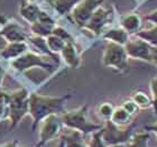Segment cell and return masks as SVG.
Here are the masks:
<instances>
[{"mask_svg": "<svg viewBox=\"0 0 157 147\" xmlns=\"http://www.w3.org/2000/svg\"><path fill=\"white\" fill-rule=\"evenodd\" d=\"M72 95L67 93L62 97H49V95H42L38 93H32L28 98L29 110L28 114L33 119L32 122V130L35 131L40 121L44 118L51 114H62L65 112L66 102L71 99Z\"/></svg>", "mask_w": 157, "mask_h": 147, "instance_id": "cell-1", "label": "cell"}, {"mask_svg": "<svg viewBox=\"0 0 157 147\" xmlns=\"http://www.w3.org/2000/svg\"><path fill=\"white\" fill-rule=\"evenodd\" d=\"M28 91L26 89H18L15 91H3V103L8 111V118L10 121L9 131H13L26 114H28Z\"/></svg>", "mask_w": 157, "mask_h": 147, "instance_id": "cell-2", "label": "cell"}, {"mask_svg": "<svg viewBox=\"0 0 157 147\" xmlns=\"http://www.w3.org/2000/svg\"><path fill=\"white\" fill-rule=\"evenodd\" d=\"M63 125L70 130H75L82 135L92 134L101 129L103 125L94 124L88 119V106L84 105L78 109L65 111L61 114Z\"/></svg>", "mask_w": 157, "mask_h": 147, "instance_id": "cell-3", "label": "cell"}, {"mask_svg": "<svg viewBox=\"0 0 157 147\" xmlns=\"http://www.w3.org/2000/svg\"><path fill=\"white\" fill-rule=\"evenodd\" d=\"M59 64V61L57 60H54L46 55H39V54L28 52V51L21 56L11 61V66L18 72H25L33 68H40L47 72L52 73L54 72V70Z\"/></svg>", "mask_w": 157, "mask_h": 147, "instance_id": "cell-4", "label": "cell"}, {"mask_svg": "<svg viewBox=\"0 0 157 147\" xmlns=\"http://www.w3.org/2000/svg\"><path fill=\"white\" fill-rule=\"evenodd\" d=\"M136 125L131 122L126 128H121L115 125L111 120L105 121L102 126V139L107 146L115 144H127L134 135Z\"/></svg>", "mask_w": 157, "mask_h": 147, "instance_id": "cell-5", "label": "cell"}, {"mask_svg": "<svg viewBox=\"0 0 157 147\" xmlns=\"http://www.w3.org/2000/svg\"><path fill=\"white\" fill-rule=\"evenodd\" d=\"M102 63L119 73L124 72L128 68V55L122 45L108 42L102 55Z\"/></svg>", "mask_w": 157, "mask_h": 147, "instance_id": "cell-6", "label": "cell"}, {"mask_svg": "<svg viewBox=\"0 0 157 147\" xmlns=\"http://www.w3.org/2000/svg\"><path fill=\"white\" fill-rule=\"evenodd\" d=\"M40 126V131H39V141L35 147H43L48 141L56 138L61 133L64 127V125L61 119V114H51L48 117L44 118Z\"/></svg>", "mask_w": 157, "mask_h": 147, "instance_id": "cell-7", "label": "cell"}, {"mask_svg": "<svg viewBox=\"0 0 157 147\" xmlns=\"http://www.w3.org/2000/svg\"><path fill=\"white\" fill-rule=\"evenodd\" d=\"M102 3L103 0H80L70 13L72 21L80 28H83L88 24L93 13L102 6Z\"/></svg>", "mask_w": 157, "mask_h": 147, "instance_id": "cell-8", "label": "cell"}, {"mask_svg": "<svg viewBox=\"0 0 157 147\" xmlns=\"http://www.w3.org/2000/svg\"><path fill=\"white\" fill-rule=\"evenodd\" d=\"M113 8L109 7V8H105V7L100 6L98 9L95 10L88 24L83 27V29H86L89 32H91L95 35V36H100L105 29V27L110 24L113 19Z\"/></svg>", "mask_w": 157, "mask_h": 147, "instance_id": "cell-9", "label": "cell"}, {"mask_svg": "<svg viewBox=\"0 0 157 147\" xmlns=\"http://www.w3.org/2000/svg\"><path fill=\"white\" fill-rule=\"evenodd\" d=\"M124 47L126 49L128 57L135 60H141V61H146V62H151L153 46H151L143 39L138 38L136 36H135V38H129Z\"/></svg>", "mask_w": 157, "mask_h": 147, "instance_id": "cell-10", "label": "cell"}, {"mask_svg": "<svg viewBox=\"0 0 157 147\" xmlns=\"http://www.w3.org/2000/svg\"><path fill=\"white\" fill-rule=\"evenodd\" d=\"M0 35L8 43L26 42L27 39V35L24 33L23 27L16 21H9V20H7L3 24L2 28L0 30Z\"/></svg>", "mask_w": 157, "mask_h": 147, "instance_id": "cell-11", "label": "cell"}, {"mask_svg": "<svg viewBox=\"0 0 157 147\" xmlns=\"http://www.w3.org/2000/svg\"><path fill=\"white\" fill-rule=\"evenodd\" d=\"M61 57L63 59V61L65 62V64L69 68L72 69H78L80 64H81V59H80V54L78 52L74 42L66 43L64 48L62 49V52L59 53Z\"/></svg>", "mask_w": 157, "mask_h": 147, "instance_id": "cell-12", "label": "cell"}, {"mask_svg": "<svg viewBox=\"0 0 157 147\" xmlns=\"http://www.w3.org/2000/svg\"><path fill=\"white\" fill-rule=\"evenodd\" d=\"M28 51L26 42L8 43L7 46L0 52V56L5 60H15Z\"/></svg>", "mask_w": 157, "mask_h": 147, "instance_id": "cell-13", "label": "cell"}, {"mask_svg": "<svg viewBox=\"0 0 157 147\" xmlns=\"http://www.w3.org/2000/svg\"><path fill=\"white\" fill-rule=\"evenodd\" d=\"M121 28L127 32L129 35H135L140 30L141 19L137 14H128L124 15L120 20Z\"/></svg>", "mask_w": 157, "mask_h": 147, "instance_id": "cell-14", "label": "cell"}, {"mask_svg": "<svg viewBox=\"0 0 157 147\" xmlns=\"http://www.w3.org/2000/svg\"><path fill=\"white\" fill-rule=\"evenodd\" d=\"M40 10L42 9L35 2H25V1H21V3H20L19 6V13L21 15V17L25 20H27L30 25L37 21Z\"/></svg>", "mask_w": 157, "mask_h": 147, "instance_id": "cell-15", "label": "cell"}, {"mask_svg": "<svg viewBox=\"0 0 157 147\" xmlns=\"http://www.w3.org/2000/svg\"><path fill=\"white\" fill-rule=\"evenodd\" d=\"M102 38L107 39L108 42H112L124 46L126 43L128 42V39L130 38V35L127 32H124L121 27H119V28H111V29L105 32L102 34Z\"/></svg>", "mask_w": 157, "mask_h": 147, "instance_id": "cell-16", "label": "cell"}, {"mask_svg": "<svg viewBox=\"0 0 157 147\" xmlns=\"http://www.w3.org/2000/svg\"><path fill=\"white\" fill-rule=\"evenodd\" d=\"M64 141V147H88V144L83 139V135L75 130H70L61 136Z\"/></svg>", "mask_w": 157, "mask_h": 147, "instance_id": "cell-17", "label": "cell"}, {"mask_svg": "<svg viewBox=\"0 0 157 147\" xmlns=\"http://www.w3.org/2000/svg\"><path fill=\"white\" fill-rule=\"evenodd\" d=\"M47 1L56 13L63 16L71 13L80 0H47Z\"/></svg>", "mask_w": 157, "mask_h": 147, "instance_id": "cell-18", "label": "cell"}, {"mask_svg": "<svg viewBox=\"0 0 157 147\" xmlns=\"http://www.w3.org/2000/svg\"><path fill=\"white\" fill-rule=\"evenodd\" d=\"M132 118L134 116H131L124 110L122 107H116L115 110H113V114H112L110 120L113 122L115 125L119 126V127H122V126H128L132 122Z\"/></svg>", "mask_w": 157, "mask_h": 147, "instance_id": "cell-19", "label": "cell"}, {"mask_svg": "<svg viewBox=\"0 0 157 147\" xmlns=\"http://www.w3.org/2000/svg\"><path fill=\"white\" fill-rule=\"evenodd\" d=\"M29 41H30V43H32V44H33L37 49H38L39 52L42 53L43 55L49 56V57H52V59L59 61V56L56 55V54H53V53L49 51L48 46H47V43H46L45 37H39V36H35V35H34V36L29 37Z\"/></svg>", "mask_w": 157, "mask_h": 147, "instance_id": "cell-20", "label": "cell"}, {"mask_svg": "<svg viewBox=\"0 0 157 147\" xmlns=\"http://www.w3.org/2000/svg\"><path fill=\"white\" fill-rule=\"evenodd\" d=\"M149 139H151V134L149 131H143V133H137L134 134L130 141H128L127 147H149Z\"/></svg>", "mask_w": 157, "mask_h": 147, "instance_id": "cell-21", "label": "cell"}, {"mask_svg": "<svg viewBox=\"0 0 157 147\" xmlns=\"http://www.w3.org/2000/svg\"><path fill=\"white\" fill-rule=\"evenodd\" d=\"M56 25H51V24H46V23H40V21H36L30 25V29L33 32V34L35 36L39 37H47L49 35H52L53 28L55 27Z\"/></svg>", "mask_w": 157, "mask_h": 147, "instance_id": "cell-22", "label": "cell"}, {"mask_svg": "<svg viewBox=\"0 0 157 147\" xmlns=\"http://www.w3.org/2000/svg\"><path fill=\"white\" fill-rule=\"evenodd\" d=\"M135 36L143 39L146 43H148L151 46L155 47V46H157V26L151 27V28H147V29L139 30L138 33L135 34Z\"/></svg>", "mask_w": 157, "mask_h": 147, "instance_id": "cell-23", "label": "cell"}, {"mask_svg": "<svg viewBox=\"0 0 157 147\" xmlns=\"http://www.w3.org/2000/svg\"><path fill=\"white\" fill-rule=\"evenodd\" d=\"M131 100L137 105L139 109H148L151 107V98L144 91L135 92L131 97Z\"/></svg>", "mask_w": 157, "mask_h": 147, "instance_id": "cell-24", "label": "cell"}, {"mask_svg": "<svg viewBox=\"0 0 157 147\" xmlns=\"http://www.w3.org/2000/svg\"><path fill=\"white\" fill-rule=\"evenodd\" d=\"M46 43H47V46H48L49 51L53 53V54H59V53L62 52V49L64 48L66 43L61 39L59 37L55 36V35H49V36L46 37Z\"/></svg>", "mask_w": 157, "mask_h": 147, "instance_id": "cell-25", "label": "cell"}, {"mask_svg": "<svg viewBox=\"0 0 157 147\" xmlns=\"http://www.w3.org/2000/svg\"><path fill=\"white\" fill-rule=\"evenodd\" d=\"M115 108L116 107L112 105L111 102H102L97 108V114H98V116L101 118L102 120H110Z\"/></svg>", "mask_w": 157, "mask_h": 147, "instance_id": "cell-26", "label": "cell"}, {"mask_svg": "<svg viewBox=\"0 0 157 147\" xmlns=\"http://www.w3.org/2000/svg\"><path fill=\"white\" fill-rule=\"evenodd\" d=\"M101 129H99V130L92 133L91 139H90V141H89L88 147H107L105 143L103 141V139H102V130Z\"/></svg>", "mask_w": 157, "mask_h": 147, "instance_id": "cell-27", "label": "cell"}, {"mask_svg": "<svg viewBox=\"0 0 157 147\" xmlns=\"http://www.w3.org/2000/svg\"><path fill=\"white\" fill-rule=\"evenodd\" d=\"M52 35H55V36L59 37V38L63 39L65 43L74 42L72 35H71L65 28H63V27H61V26L54 27V28H53V32H52Z\"/></svg>", "mask_w": 157, "mask_h": 147, "instance_id": "cell-28", "label": "cell"}, {"mask_svg": "<svg viewBox=\"0 0 157 147\" xmlns=\"http://www.w3.org/2000/svg\"><path fill=\"white\" fill-rule=\"evenodd\" d=\"M151 107L154 108V111L156 112L157 116V76L151 79Z\"/></svg>", "mask_w": 157, "mask_h": 147, "instance_id": "cell-29", "label": "cell"}, {"mask_svg": "<svg viewBox=\"0 0 157 147\" xmlns=\"http://www.w3.org/2000/svg\"><path fill=\"white\" fill-rule=\"evenodd\" d=\"M120 107H122V108L127 111L129 114H131V116H135L136 114H138V111L140 110V109L137 107V105H136L131 99H128V100L124 101L120 105Z\"/></svg>", "mask_w": 157, "mask_h": 147, "instance_id": "cell-30", "label": "cell"}, {"mask_svg": "<svg viewBox=\"0 0 157 147\" xmlns=\"http://www.w3.org/2000/svg\"><path fill=\"white\" fill-rule=\"evenodd\" d=\"M145 20L151 21V23L155 24V26H157V9L154 10V11H151V13H149L148 15H146V16H145Z\"/></svg>", "mask_w": 157, "mask_h": 147, "instance_id": "cell-31", "label": "cell"}, {"mask_svg": "<svg viewBox=\"0 0 157 147\" xmlns=\"http://www.w3.org/2000/svg\"><path fill=\"white\" fill-rule=\"evenodd\" d=\"M0 147H21V146H20L19 141L15 139V141H10V143H6V144L0 145Z\"/></svg>", "mask_w": 157, "mask_h": 147, "instance_id": "cell-32", "label": "cell"}, {"mask_svg": "<svg viewBox=\"0 0 157 147\" xmlns=\"http://www.w3.org/2000/svg\"><path fill=\"white\" fill-rule=\"evenodd\" d=\"M144 128L146 131H153V133H155L157 136V122L154 125H147V126H145Z\"/></svg>", "mask_w": 157, "mask_h": 147, "instance_id": "cell-33", "label": "cell"}, {"mask_svg": "<svg viewBox=\"0 0 157 147\" xmlns=\"http://www.w3.org/2000/svg\"><path fill=\"white\" fill-rule=\"evenodd\" d=\"M151 62L157 66V46L153 47L151 49Z\"/></svg>", "mask_w": 157, "mask_h": 147, "instance_id": "cell-34", "label": "cell"}, {"mask_svg": "<svg viewBox=\"0 0 157 147\" xmlns=\"http://www.w3.org/2000/svg\"><path fill=\"white\" fill-rule=\"evenodd\" d=\"M5 74H6V70H5V68L2 66V64L0 63V87L2 84L3 79H5Z\"/></svg>", "mask_w": 157, "mask_h": 147, "instance_id": "cell-35", "label": "cell"}, {"mask_svg": "<svg viewBox=\"0 0 157 147\" xmlns=\"http://www.w3.org/2000/svg\"><path fill=\"white\" fill-rule=\"evenodd\" d=\"M7 44H8V42H7L6 39L3 38V37L1 36V35H0V52H1V51H2V49L5 48V47H6Z\"/></svg>", "mask_w": 157, "mask_h": 147, "instance_id": "cell-36", "label": "cell"}, {"mask_svg": "<svg viewBox=\"0 0 157 147\" xmlns=\"http://www.w3.org/2000/svg\"><path fill=\"white\" fill-rule=\"evenodd\" d=\"M5 110H6V105L3 102H0V118L2 117V114H5Z\"/></svg>", "mask_w": 157, "mask_h": 147, "instance_id": "cell-37", "label": "cell"}, {"mask_svg": "<svg viewBox=\"0 0 157 147\" xmlns=\"http://www.w3.org/2000/svg\"><path fill=\"white\" fill-rule=\"evenodd\" d=\"M107 147H127V144H115V145H109Z\"/></svg>", "mask_w": 157, "mask_h": 147, "instance_id": "cell-38", "label": "cell"}, {"mask_svg": "<svg viewBox=\"0 0 157 147\" xmlns=\"http://www.w3.org/2000/svg\"><path fill=\"white\" fill-rule=\"evenodd\" d=\"M64 146H65V145H64V141H63L62 138H61V141H59V145H57L56 147H64Z\"/></svg>", "mask_w": 157, "mask_h": 147, "instance_id": "cell-39", "label": "cell"}, {"mask_svg": "<svg viewBox=\"0 0 157 147\" xmlns=\"http://www.w3.org/2000/svg\"><path fill=\"white\" fill-rule=\"evenodd\" d=\"M28 2H35V0H28Z\"/></svg>", "mask_w": 157, "mask_h": 147, "instance_id": "cell-40", "label": "cell"}]
</instances>
